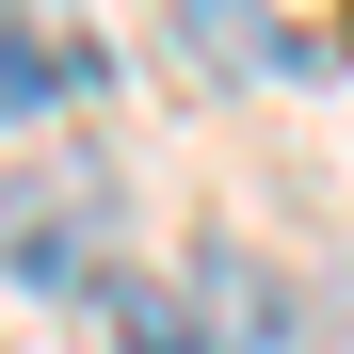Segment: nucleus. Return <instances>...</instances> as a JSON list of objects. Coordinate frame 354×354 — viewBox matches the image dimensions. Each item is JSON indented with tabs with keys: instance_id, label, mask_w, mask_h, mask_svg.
Listing matches in <instances>:
<instances>
[{
	"instance_id": "1",
	"label": "nucleus",
	"mask_w": 354,
	"mask_h": 354,
	"mask_svg": "<svg viewBox=\"0 0 354 354\" xmlns=\"http://www.w3.org/2000/svg\"><path fill=\"white\" fill-rule=\"evenodd\" d=\"M0 258H17V290H113L97 274V177H17L0 194Z\"/></svg>"
},
{
	"instance_id": "2",
	"label": "nucleus",
	"mask_w": 354,
	"mask_h": 354,
	"mask_svg": "<svg viewBox=\"0 0 354 354\" xmlns=\"http://www.w3.org/2000/svg\"><path fill=\"white\" fill-rule=\"evenodd\" d=\"M194 290H209V354H306V322H290V274H274L258 242H225Z\"/></svg>"
},
{
	"instance_id": "3",
	"label": "nucleus",
	"mask_w": 354,
	"mask_h": 354,
	"mask_svg": "<svg viewBox=\"0 0 354 354\" xmlns=\"http://www.w3.org/2000/svg\"><path fill=\"white\" fill-rule=\"evenodd\" d=\"M113 338L129 354H209V306L194 290H113Z\"/></svg>"
}]
</instances>
